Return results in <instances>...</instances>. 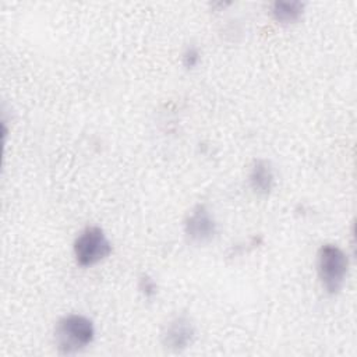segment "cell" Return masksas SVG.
Returning a JSON list of instances; mask_svg holds the SVG:
<instances>
[{
  "mask_svg": "<svg viewBox=\"0 0 357 357\" xmlns=\"http://www.w3.org/2000/svg\"><path fill=\"white\" fill-rule=\"evenodd\" d=\"M95 337L93 322L81 314H68L60 318L53 331L56 349L61 354H75L86 349Z\"/></svg>",
  "mask_w": 357,
  "mask_h": 357,
  "instance_id": "cell-1",
  "label": "cell"
},
{
  "mask_svg": "<svg viewBox=\"0 0 357 357\" xmlns=\"http://www.w3.org/2000/svg\"><path fill=\"white\" fill-rule=\"evenodd\" d=\"M349 272L347 254L336 244H324L317 252V273L328 294L342 290Z\"/></svg>",
  "mask_w": 357,
  "mask_h": 357,
  "instance_id": "cell-2",
  "label": "cell"
},
{
  "mask_svg": "<svg viewBox=\"0 0 357 357\" xmlns=\"http://www.w3.org/2000/svg\"><path fill=\"white\" fill-rule=\"evenodd\" d=\"M75 261L79 266H93L106 259L112 252V243L98 226H88L74 240Z\"/></svg>",
  "mask_w": 357,
  "mask_h": 357,
  "instance_id": "cell-3",
  "label": "cell"
},
{
  "mask_svg": "<svg viewBox=\"0 0 357 357\" xmlns=\"http://www.w3.org/2000/svg\"><path fill=\"white\" fill-rule=\"evenodd\" d=\"M184 230L191 241L204 244L211 241L216 234V222L206 206L197 205L188 215Z\"/></svg>",
  "mask_w": 357,
  "mask_h": 357,
  "instance_id": "cell-4",
  "label": "cell"
},
{
  "mask_svg": "<svg viewBox=\"0 0 357 357\" xmlns=\"http://www.w3.org/2000/svg\"><path fill=\"white\" fill-rule=\"evenodd\" d=\"M195 337V328L188 317L180 315L169 321L162 332V342L166 349L181 351L187 349Z\"/></svg>",
  "mask_w": 357,
  "mask_h": 357,
  "instance_id": "cell-5",
  "label": "cell"
},
{
  "mask_svg": "<svg viewBox=\"0 0 357 357\" xmlns=\"http://www.w3.org/2000/svg\"><path fill=\"white\" fill-rule=\"evenodd\" d=\"M250 184L259 195H266L273 187V172L266 160H257L250 172Z\"/></svg>",
  "mask_w": 357,
  "mask_h": 357,
  "instance_id": "cell-6",
  "label": "cell"
},
{
  "mask_svg": "<svg viewBox=\"0 0 357 357\" xmlns=\"http://www.w3.org/2000/svg\"><path fill=\"white\" fill-rule=\"evenodd\" d=\"M304 4L300 1H275L272 15L280 24H293L301 18Z\"/></svg>",
  "mask_w": 357,
  "mask_h": 357,
  "instance_id": "cell-7",
  "label": "cell"
},
{
  "mask_svg": "<svg viewBox=\"0 0 357 357\" xmlns=\"http://www.w3.org/2000/svg\"><path fill=\"white\" fill-rule=\"evenodd\" d=\"M199 60V52L197 47H188L184 53V64L187 67H194Z\"/></svg>",
  "mask_w": 357,
  "mask_h": 357,
  "instance_id": "cell-8",
  "label": "cell"
},
{
  "mask_svg": "<svg viewBox=\"0 0 357 357\" xmlns=\"http://www.w3.org/2000/svg\"><path fill=\"white\" fill-rule=\"evenodd\" d=\"M142 283H144V289L145 290V294H153L155 293V283L151 280V279H142Z\"/></svg>",
  "mask_w": 357,
  "mask_h": 357,
  "instance_id": "cell-9",
  "label": "cell"
}]
</instances>
